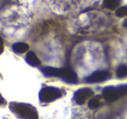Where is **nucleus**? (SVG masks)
Segmentation results:
<instances>
[{
    "mask_svg": "<svg viewBox=\"0 0 127 119\" xmlns=\"http://www.w3.org/2000/svg\"><path fill=\"white\" fill-rule=\"evenodd\" d=\"M42 72L46 77H58L69 84H76L78 82L77 74L71 69H58L53 67H44L42 69Z\"/></svg>",
    "mask_w": 127,
    "mask_h": 119,
    "instance_id": "2",
    "label": "nucleus"
},
{
    "mask_svg": "<svg viewBox=\"0 0 127 119\" xmlns=\"http://www.w3.org/2000/svg\"><path fill=\"white\" fill-rule=\"evenodd\" d=\"M122 0H104V6L109 10H114L119 6Z\"/></svg>",
    "mask_w": 127,
    "mask_h": 119,
    "instance_id": "9",
    "label": "nucleus"
},
{
    "mask_svg": "<svg viewBox=\"0 0 127 119\" xmlns=\"http://www.w3.org/2000/svg\"><path fill=\"white\" fill-rule=\"evenodd\" d=\"M125 94H127V84H122L118 87L107 86L103 89V96L107 102L117 101Z\"/></svg>",
    "mask_w": 127,
    "mask_h": 119,
    "instance_id": "3",
    "label": "nucleus"
},
{
    "mask_svg": "<svg viewBox=\"0 0 127 119\" xmlns=\"http://www.w3.org/2000/svg\"><path fill=\"white\" fill-rule=\"evenodd\" d=\"M3 51H4V43H3L2 38L0 37V54L3 52Z\"/></svg>",
    "mask_w": 127,
    "mask_h": 119,
    "instance_id": "13",
    "label": "nucleus"
},
{
    "mask_svg": "<svg viewBox=\"0 0 127 119\" xmlns=\"http://www.w3.org/2000/svg\"><path fill=\"white\" fill-rule=\"evenodd\" d=\"M29 45L25 43H17L12 45V50L14 52L18 53V54H22L25 53L28 51Z\"/></svg>",
    "mask_w": 127,
    "mask_h": 119,
    "instance_id": "8",
    "label": "nucleus"
},
{
    "mask_svg": "<svg viewBox=\"0 0 127 119\" xmlns=\"http://www.w3.org/2000/svg\"><path fill=\"white\" fill-rule=\"evenodd\" d=\"M125 26H127V20H125Z\"/></svg>",
    "mask_w": 127,
    "mask_h": 119,
    "instance_id": "15",
    "label": "nucleus"
},
{
    "mask_svg": "<svg viewBox=\"0 0 127 119\" xmlns=\"http://www.w3.org/2000/svg\"><path fill=\"white\" fill-rule=\"evenodd\" d=\"M62 93L59 89L55 87H44L39 92V99L43 103H51L61 97Z\"/></svg>",
    "mask_w": 127,
    "mask_h": 119,
    "instance_id": "4",
    "label": "nucleus"
},
{
    "mask_svg": "<svg viewBox=\"0 0 127 119\" xmlns=\"http://www.w3.org/2000/svg\"><path fill=\"white\" fill-rule=\"evenodd\" d=\"M101 97H102L101 96H94V97H92V99H90V101H89V103H88L89 108L92 109V110L97 108V107L99 106V104H100Z\"/></svg>",
    "mask_w": 127,
    "mask_h": 119,
    "instance_id": "10",
    "label": "nucleus"
},
{
    "mask_svg": "<svg viewBox=\"0 0 127 119\" xmlns=\"http://www.w3.org/2000/svg\"><path fill=\"white\" fill-rule=\"evenodd\" d=\"M117 17L118 18H125V17H127V5L125 6H122V7L118 8V10L115 12Z\"/></svg>",
    "mask_w": 127,
    "mask_h": 119,
    "instance_id": "12",
    "label": "nucleus"
},
{
    "mask_svg": "<svg viewBox=\"0 0 127 119\" xmlns=\"http://www.w3.org/2000/svg\"><path fill=\"white\" fill-rule=\"evenodd\" d=\"M4 103V97L2 96V95L0 94V105H2L3 103Z\"/></svg>",
    "mask_w": 127,
    "mask_h": 119,
    "instance_id": "14",
    "label": "nucleus"
},
{
    "mask_svg": "<svg viewBox=\"0 0 127 119\" xmlns=\"http://www.w3.org/2000/svg\"><path fill=\"white\" fill-rule=\"evenodd\" d=\"M117 77L118 78H124L127 77V66L126 65H120L117 69Z\"/></svg>",
    "mask_w": 127,
    "mask_h": 119,
    "instance_id": "11",
    "label": "nucleus"
},
{
    "mask_svg": "<svg viewBox=\"0 0 127 119\" xmlns=\"http://www.w3.org/2000/svg\"><path fill=\"white\" fill-rule=\"evenodd\" d=\"M111 77V73L106 70H97L95 71L90 75L86 78V82L90 83V84H93V83H101L106 81Z\"/></svg>",
    "mask_w": 127,
    "mask_h": 119,
    "instance_id": "6",
    "label": "nucleus"
},
{
    "mask_svg": "<svg viewBox=\"0 0 127 119\" xmlns=\"http://www.w3.org/2000/svg\"><path fill=\"white\" fill-rule=\"evenodd\" d=\"M93 96V91L89 88H82L75 92L74 99L78 104L82 105L92 96Z\"/></svg>",
    "mask_w": 127,
    "mask_h": 119,
    "instance_id": "5",
    "label": "nucleus"
},
{
    "mask_svg": "<svg viewBox=\"0 0 127 119\" xmlns=\"http://www.w3.org/2000/svg\"><path fill=\"white\" fill-rule=\"evenodd\" d=\"M10 110L16 116L23 119H38V113L35 107L25 103L11 102Z\"/></svg>",
    "mask_w": 127,
    "mask_h": 119,
    "instance_id": "1",
    "label": "nucleus"
},
{
    "mask_svg": "<svg viewBox=\"0 0 127 119\" xmlns=\"http://www.w3.org/2000/svg\"><path fill=\"white\" fill-rule=\"evenodd\" d=\"M25 61L32 66H37L40 64V60L33 51H29L25 57Z\"/></svg>",
    "mask_w": 127,
    "mask_h": 119,
    "instance_id": "7",
    "label": "nucleus"
}]
</instances>
